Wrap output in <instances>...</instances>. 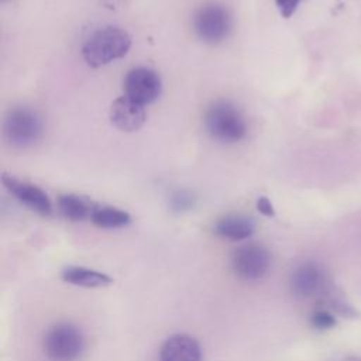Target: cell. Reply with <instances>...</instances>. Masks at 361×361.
<instances>
[{"label":"cell","instance_id":"cell-2","mask_svg":"<svg viewBox=\"0 0 361 361\" xmlns=\"http://www.w3.org/2000/svg\"><path fill=\"white\" fill-rule=\"evenodd\" d=\"M204 128L209 135L220 142H237L247 133V124L241 113L228 102L219 100L204 113Z\"/></svg>","mask_w":361,"mask_h":361},{"label":"cell","instance_id":"cell-1","mask_svg":"<svg viewBox=\"0 0 361 361\" xmlns=\"http://www.w3.org/2000/svg\"><path fill=\"white\" fill-rule=\"evenodd\" d=\"M131 47L130 34L116 25L96 30L83 44L82 56L90 68H100L123 58Z\"/></svg>","mask_w":361,"mask_h":361},{"label":"cell","instance_id":"cell-17","mask_svg":"<svg viewBox=\"0 0 361 361\" xmlns=\"http://www.w3.org/2000/svg\"><path fill=\"white\" fill-rule=\"evenodd\" d=\"M337 324V319L334 316L333 312H330L329 309H316L312 314H310V326L319 331H324V330H330Z\"/></svg>","mask_w":361,"mask_h":361},{"label":"cell","instance_id":"cell-8","mask_svg":"<svg viewBox=\"0 0 361 361\" xmlns=\"http://www.w3.org/2000/svg\"><path fill=\"white\" fill-rule=\"evenodd\" d=\"M289 288L292 293L299 298H309L316 293L326 292V274L323 268L313 261L300 262L289 275Z\"/></svg>","mask_w":361,"mask_h":361},{"label":"cell","instance_id":"cell-3","mask_svg":"<svg viewBox=\"0 0 361 361\" xmlns=\"http://www.w3.org/2000/svg\"><path fill=\"white\" fill-rule=\"evenodd\" d=\"M42 348L49 361H76L85 350V337L75 324L61 322L48 329Z\"/></svg>","mask_w":361,"mask_h":361},{"label":"cell","instance_id":"cell-22","mask_svg":"<svg viewBox=\"0 0 361 361\" xmlns=\"http://www.w3.org/2000/svg\"><path fill=\"white\" fill-rule=\"evenodd\" d=\"M1 1H6V0H1Z\"/></svg>","mask_w":361,"mask_h":361},{"label":"cell","instance_id":"cell-16","mask_svg":"<svg viewBox=\"0 0 361 361\" xmlns=\"http://www.w3.org/2000/svg\"><path fill=\"white\" fill-rule=\"evenodd\" d=\"M324 293H326L327 307L333 313L340 314L343 317H350V319H354V317L358 316L357 309L341 293H336V292H331L329 289H326Z\"/></svg>","mask_w":361,"mask_h":361},{"label":"cell","instance_id":"cell-15","mask_svg":"<svg viewBox=\"0 0 361 361\" xmlns=\"http://www.w3.org/2000/svg\"><path fill=\"white\" fill-rule=\"evenodd\" d=\"M94 204L89 203L86 199L78 195H62L58 199L59 212L69 220L78 221L90 217Z\"/></svg>","mask_w":361,"mask_h":361},{"label":"cell","instance_id":"cell-7","mask_svg":"<svg viewBox=\"0 0 361 361\" xmlns=\"http://www.w3.org/2000/svg\"><path fill=\"white\" fill-rule=\"evenodd\" d=\"M124 90L142 106L152 103L161 93V78L149 68H134L124 78Z\"/></svg>","mask_w":361,"mask_h":361},{"label":"cell","instance_id":"cell-19","mask_svg":"<svg viewBox=\"0 0 361 361\" xmlns=\"http://www.w3.org/2000/svg\"><path fill=\"white\" fill-rule=\"evenodd\" d=\"M300 0H275L279 13L282 14V17L289 18L298 8Z\"/></svg>","mask_w":361,"mask_h":361},{"label":"cell","instance_id":"cell-5","mask_svg":"<svg viewBox=\"0 0 361 361\" xmlns=\"http://www.w3.org/2000/svg\"><path fill=\"white\" fill-rule=\"evenodd\" d=\"M272 257L267 247L258 243L240 245L231 257V269L245 282L261 281L271 269Z\"/></svg>","mask_w":361,"mask_h":361},{"label":"cell","instance_id":"cell-9","mask_svg":"<svg viewBox=\"0 0 361 361\" xmlns=\"http://www.w3.org/2000/svg\"><path fill=\"white\" fill-rule=\"evenodd\" d=\"M1 183L18 202L25 204L31 210H34L39 214H44V216L51 213V210H52L51 200H49L48 195L37 185L20 180L7 173L1 175Z\"/></svg>","mask_w":361,"mask_h":361},{"label":"cell","instance_id":"cell-12","mask_svg":"<svg viewBox=\"0 0 361 361\" xmlns=\"http://www.w3.org/2000/svg\"><path fill=\"white\" fill-rule=\"evenodd\" d=\"M61 278L66 283L82 288H104L113 282L107 274L80 265H69L63 268Z\"/></svg>","mask_w":361,"mask_h":361},{"label":"cell","instance_id":"cell-14","mask_svg":"<svg viewBox=\"0 0 361 361\" xmlns=\"http://www.w3.org/2000/svg\"><path fill=\"white\" fill-rule=\"evenodd\" d=\"M90 220L102 228H118L127 226L131 221V217L127 212L117 207L94 204L90 213Z\"/></svg>","mask_w":361,"mask_h":361},{"label":"cell","instance_id":"cell-11","mask_svg":"<svg viewBox=\"0 0 361 361\" xmlns=\"http://www.w3.org/2000/svg\"><path fill=\"white\" fill-rule=\"evenodd\" d=\"M159 361H202L200 344L189 334H172L161 344Z\"/></svg>","mask_w":361,"mask_h":361},{"label":"cell","instance_id":"cell-18","mask_svg":"<svg viewBox=\"0 0 361 361\" xmlns=\"http://www.w3.org/2000/svg\"><path fill=\"white\" fill-rule=\"evenodd\" d=\"M195 203V197L185 190H179L172 195L171 197V206L175 212H185L189 210Z\"/></svg>","mask_w":361,"mask_h":361},{"label":"cell","instance_id":"cell-4","mask_svg":"<svg viewBox=\"0 0 361 361\" xmlns=\"http://www.w3.org/2000/svg\"><path fill=\"white\" fill-rule=\"evenodd\" d=\"M3 135L11 147L28 148L41 138L42 121L34 110L14 107L4 117Z\"/></svg>","mask_w":361,"mask_h":361},{"label":"cell","instance_id":"cell-21","mask_svg":"<svg viewBox=\"0 0 361 361\" xmlns=\"http://www.w3.org/2000/svg\"><path fill=\"white\" fill-rule=\"evenodd\" d=\"M347 361H361V357H351Z\"/></svg>","mask_w":361,"mask_h":361},{"label":"cell","instance_id":"cell-20","mask_svg":"<svg viewBox=\"0 0 361 361\" xmlns=\"http://www.w3.org/2000/svg\"><path fill=\"white\" fill-rule=\"evenodd\" d=\"M257 209L261 214L267 216V217H272L275 214V210H274V206L271 203V200L265 196H261L258 200H257Z\"/></svg>","mask_w":361,"mask_h":361},{"label":"cell","instance_id":"cell-13","mask_svg":"<svg viewBox=\"0 0 361 361\" xmlns=\"http://www.w3.org/2000/svg\"><path fill=\"white\" fill-rule=\"evenodd\" d=\"M255 224L252 219L240 214H230L219 219L214 224V233L230 241H241L252 235Z\"/></svg>","mask_w":361,"mask_h":361},{"label":"cell","instance_id":"cell-6","mask_svg":"<svg viewBox=\"0 0 361 361\" xmlns=\"http://www.w3.org/2000/svg\"><path fill=\"white\" fill-rule=\"evenodd\" d=\"M230 14L217 4L207 3L202 6L193 17V28L197 37L207 44H217L223 41L230 31Z\"/></svg>","mask_w":361,"mask_h":361},{"label":"cell","instance_id":"cell-10","mask_svg":"<svg viewBox=\"0 0 361 361\" xmlns=\"http://www.w3.org/2000/svg\"><path fill=\"white\" fill-rule=\"evenodd\" d=\"M111 124L121 131H137L147 120V113L142 104L130 99L128 96L117 97L109 110Z\"/></svg>","mask_w":361,"mask_h":361}]
</instances>
